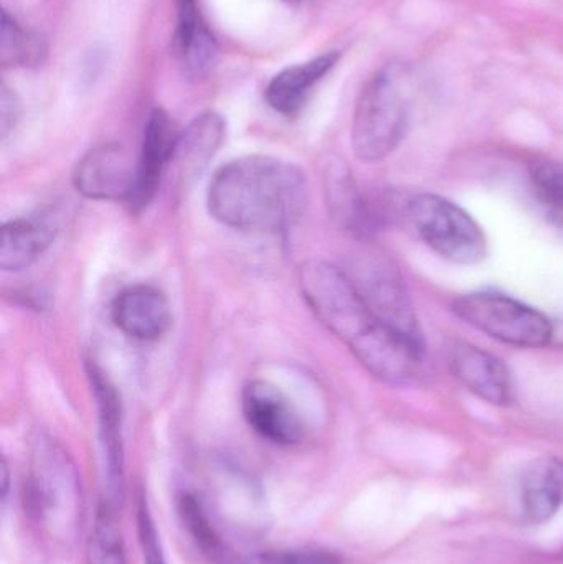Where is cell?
<instances>
[{
    "label": "cell",
    "mask_w": 563,
    "mask_h": 564,
    "mask_svg": "<svg viewBox=\"0 0 563 564\" xmlns=\"http://www.w3.org/2000/svg\"><path fill=\"white\" fill-rule=\"evenodd\" d=\"M297 281L321 324L372 377L387 384H407L419 375L425 348L383 324L344 271L324 261H307Z\"/></svg>",
    "instance_id": "1"
},
{
    "label": "cell",
    "mask_w": 563,
    "mask_h": 564,
    "mask_svg": "<svg viewBox=\"0 0 563 564\" xmlns=\"http://www.w3.org/2000/svg\"><path fill=\"white\" fill-rule=\"evenodd\" d=\"M307 204V181L297 165L271 155H247L218 169L207 207L225 227L247 234H283Z\"/></svg>",
    "instance_id": "2"
},
{
    "label": "cell",
    "mask_w": 563,
    "mask_h": 564,
    "mask_svg": "<svg viewBox=\"0 0 563 564\" xmlns=\"http://www.w3.org/2000/svg\"><path fill=\"white\" fill-rule=\"evenodd\" d=\"M23 506L53 549L75 546L83 525L82 480L72 457L48 434H36L30 446Z\"/></svg>",
    "instance_id": "3"
},
{
    "label": "cell",
    "mask_w": 563,
    "mask_h": 564,
    "mask_svg": "<svg viewBox=\"0 0 563 564\" xmlns=\"http://www.w3.org/2000/svg\"><path fill=\"white\" fill-rule=\"evenodd\" d=\"M409 69L387 65L360 91L354 111V154L366 164H376L397 151L410 124Z\"/></svg>",
    "instance_id": "4"
},
{
    "label": "cell",
    "mask_w": 563,
    "mask_h": 564,
    "mask_svg": "<svg viewBox=\"0 0 563 564\" xmlns=\"http://www.w3.org/2000/svg\"><path fill=\"white\" fill-rule=\"evenodd\" d=\"M405 214L423 243L452 263L475 267L488 254V238L478 221L448 198L415 195L407 202Z\"/></svg>",
    "instance_id": "5"
},
{
    "label": "cell",
    "mask_w": 563,
    "mask_h": 564,
    "mask_svg": "<svg viewBox=\"0 0 563 564\" xmlns=\"http://www.w3.org/2000/svg\"><path fill=\"white\" fill-rule=\"evenodd\" d=\"M453 312L488 337L516 348H544L554 337L548 315L499 292L479 291L459 295Z\"/></svg>",
    "instance_id": "6"
},
{
    "label": "cell",
    "mask_w": 563,
    "mask_h": 564,
    "mask_svg": "<svg viewBox=\"0 0 563 564\" xmlns=\"http://www.w3.org/2000/svg\"><path fill=\"white\" fill-rule=\"evenodd\" d=\"M359 273L360 276L357 280L354 278L350 280L356 282L357 289L370 308L376 312L377 317L407 340L425 348L419 317L399 270L389 261L377 258V260L367 261Z\"/></svg>",
    "instance_id": "7"
},
{
    "label": "cell",
    "mask_w": 563,
    "mask_h": 564,
    "mask_svg": "<svg viewBox=\"0 0 563 564\" xmlns=\"http://www.w3.org/2000/svg\"><path fill=\"white\" fill-rule=\"evenodd\" d=\"M86 377L98 411L99 441L105 463L106 499L118 507L124 496V447H122V411L118 391L98 365H86Z\"/></svg>",
    "instance_id": "8"
},
{
    "label": "cell",
    "mask_w": 563,
    "mask_h": 564,
    "mask_svg": "<svg viewBox=\"0 0 563 564\" xmlns=\"http://www.w3.org/2000/svg\"><path fill=\"white\" fill-rule=\"evenodd\" d=\"M241 411L248 426L277 446H296L304 437V423L290 398L267 380H253L241 391Z\"/></svg>",
    "instance_id": "9"
},
{
    "label": "cell",
    "mask_w": 563,
    "mask_h": 564,
    "mask_svg": "<svg viewBox=\"0 0 563 564\" xmlns=\"http://www.w3.org/2000/svg\"><path fill=\"white\" fill-rule=\"evenodd\" d=\"M138 161L119 144H102L86 152L73 174L78 194L91 200L129 202L136 184Z\"/></svg>",
    "instance_id": "10"
},
{
    "label": "cell",
    "mask_w": 563,
    "mask_h": 564,
    "mask_svg": "<svg viewBox=\"0 0 563 564\" xmlns=\"http://www.w3.org/2000/svg\"><path fill=\"white\" fill-rule=\"evenodd\" d=\"M450 368L456 380L479 400L492 406L515 403V377L496 355L468 341H458L450 351Z\"/></svg>",
    "instance_id": "11"
},
{
    "label": "cell",
    "mask_w": 563,
    "mask_h": 564,
    "mask_svg": "<svg viewBox=\"0 0 563 564\" xmlns=\"http://www.w3.org/2000/svg\"><path fill=\"white\" fill-rule=\"evenodd\" d=\"M178 131L164 109H154L148 118L141 154L136 167V184L128 204L132 210H144L158 194L164 172L174 158Z\"/></svg>",
    "instance_id": "12"
},
{
    "label": "cell",
    "mask_w": 563,
    "mask_h": 564,
    "mask_svg": "<svg viewBox=\"0 0 563 564\" xmlns=\"http://www.w3.org/2000/svg\"><path fill=\"white\" fill-rule=\"evenodd\" d=\"M116 327L141 341L164 337L172 325V308L164 292L154 285L136 284L122 289L111 305Z\"/></svg>",
    "instance_id": "13"
},
{
    "label": "cell",
    "mask_w": 563,
    "mask_h": 564,
    "mask_svg": "<svg viewBox=\"0 0 563 564\" xmlns=\"http://www.w3.org/2000/svg\"><path fill=\"white\" fill-rule=\"evenodd\" d=\"M324 197L331 218L343 230L366 238L379 230L373 198L360 192L346 162L333 161L324 171Z\"/></svg>",
    "instance_id": "14"
},
{
    "label": "cell",
    "mask_w": 563,
    "mask_h": 564,
    "mask_svg": "<svg viewBox=\"0 0 563 564\" xmlns=\"http://www.w3.org/2000/svg\"><path fill=\"white\" fill-rule=\"evenodd\" d=\"M519 503L526 525L551 522L563 507V460L557 457L534 460L522 474Z\"/></svg>",
    "instance_id": "15"
},
{
    "label": "cell",
    "mask_w": 563,
    "mask_h": 564,
    "mask_svg": "<svg viewBox=\"0 0 563 564\" xmlns=\"http://www.w3.org/2000/svg\"><path fill=\"white\" fill-rule=\"evenodd\" d=\"M337 52H327L310 62L288 66L268 83L264 98L268 105L283 116H294L304 108L313 89L333 72L339 62Z\"/></svg>",
    "instance_id": "16"
},
{
    "label": "cell",
    "mask_w": 563,
    "mask_h": 564,
    "mask_svg": "<svg viewBox=\"0 0 563 564\" xmlns=\"http://www.w3.org/2000/svg\"><path fill=\"white\" fill-rule=\"evenodd\" d=\"M56 227L46 218H15L7 221L0 235V268L19 273L32 267L55 240Z\"/></svg>",
    "instance_id": "17"
},
{
    "label": "cell",
    "mask_w": 563,
    "mask_h": 564,
    "mask_svg": "<svg viewBox=\"0 0 563 564\" xmlns=\"http://www.w3.org/2000/svg\"><path fill=\"white\" fill-rule=\"evenodd\" d=\"M227 124L218 112L207 111L194 119L184 131L178 132L171 165L177 167L182 178L201 174L214 159L225 139Z\"/></svg>",
    "instance_id": "18"
},
{
    "label": "cell",
    "mask_w": 563,
    "mask_h": 564,
    "mask_svg": "<svg viewBox=\"0 0 563 564\" xmlns=\"http://www.w3.org/2000/svg\"><path fill=\"white\" fill-rule=\"evenodd\" d=\"M177 29H175V43L182 62L188 72H210L217 62L218 46L212 35L207 22L202 17L197 0H177Z\"/></svg>",
    "instance_id": "19"
},
{
    "label": "cell",
    "mask_w": 563,
    "mask_h": 564,
    "mask_svg": "<svg viewBox=\"0 0 563 564\" xmlns=\"http://www.w3.org/2000/svg\"><path fill=\"white\" fill-rule=\"evenodd\" d=\"M46 55L43 40L25 29L9 12L2 13V32H0V63L3 68H29L39 66Z\"/></svg>",
    "instance_id": "20"
},
{
    "label": "cell",
    "mask_w": 563,
    "mask_h": 564,
    "mask_svg": "<svg viewBox=\"0 0 563 564\" xmlns=\"http://www.w3.org/2000/svg\"><path fill=\"white\" fill-rule=\"evenodd\" d=\"M86 564H126L124 545L116 523L115 507L102 502L86 545Z\"/></svg>",
    "instance_id": "21"
},
{
    "label": "cell",
    "mask_w": 563,
    "mask_h": 564,
    "mask_svg": "<svg viewBox=\"0 0 563 564\" xmlns=\"http://www.w3.org/2000/svg\"><path fill=\"white\" fill-rule=\"evenodd\" d=\"M178 513L184 520L185 529L194 536L197 545L212 558H224V542L212 523L204 502L195 494L184 492L178 497Z\"/></svg>",
    "instance_id": "22"
},
{
    "label": "cell",
    "mask_w": 563,
    "mask_h": 564,
    "mask_svg": "<svg viewBox=\"0 0 563 564\" xmlns=\"http://www.w3.org/2000/svg\"><path fill=\"white\" fill-rule=\"evenodd\" d=\"M535 197L563 231V162L538 161L531 165Z\"/></svg>",
    "instance_id": "23"
},
{
    "label": "cell",
    "mask_w": 563,
    "mask_h": 564,
    "mask_svg": "<svg viewBox=\"0 0 563 564\" xmlns=\"http://www.w3.org/2000/svg\"><path fill=\"white\" fill-rule=\"evenodd\" d=\"M235 564H344L343 558L329 550H273L245 556Z\"/></svg>",
    "instance_id": "24"
},
{
    "label": "cell",
    "mask_w": 563,
    "mask_h": 564,
    "mask_svg": "<svg viewBox=\"0 0 563 564\" xmlns=\"http://www.w3.org/2000/svg\"><path fill=\"white\" fill-rule=\"evenodd\" d=\"M136 523H138L139 545H141L144 564H167L161 536H159L158 527H155L154 517H152L144 494H139L138 497Z\"/></svg>",
    "instance_id": "25"
},
{
    "label": "cell",
    "mask_w": 563,
    "mask_h": 564,
    "mask_svg": "<svg viewBox=\"0 0 563 564\" xmlns=\"http://www.w3.org/2000/svg\"><path fill=\"white\" fill-rule=\"evenodd\" d=\"M19 118V96L6 83H2V91H0V134H2V139L9 138L10 132L15 129Z\"/></svg>",
    "instance_id": "26"
},
{
    "label": "cell",
    "mask_w": 563,
    "mask_h": 564,
    "mask_svg": "<svg viewBox=\"0 0 563 564\" xmlns=\"http://www.w3.org/2000/svg\"><path fill=\"white\" fill-rule=\"evenodd\" d=\"M9 467H7V460H2V500L6 502L7 496H9Z\"/></svg>",
    "instance_id": "27"
},
{
    "label": "cell",
    "mask_w": 563,
    "mask_h": 564,
    "mask_svg": "<svg viewBox=\"0 0 563 564\" xmlns=\"http://www.w3.org/2000/svg\"><path fill=\"white\" fill-rule=\"evenodd\" d=\"M283 2L297 3V2H301V0H283Z\"/></svg>",
    "instance_id": "28"
}]
</instances>
